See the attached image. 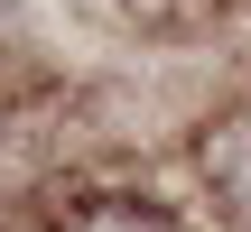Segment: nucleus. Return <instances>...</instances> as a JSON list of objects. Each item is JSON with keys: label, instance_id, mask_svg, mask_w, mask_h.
Segmentation results:
<instances>
[{"label": "nucleus", "instance_id": "f257e3e1", "mask_svg": "<svg viewBox=\"0 0 251 232\" xmlns=\"http://www.w3.org/2000/svg\"><path fill=\"white\" fill-rule=\"evenodd\" d=\"M196 167H205L214 205H224L233 223H251V102H242V112H224V121L196 139Z\"/></svg>", "mask_w": 251, "mask_h": 232}, {"label": "nucleus", "instance_id": "f03ea898", "mask_svg": "<svg viewBox=\"0 0 251 232\" xmlns=\"http://www.w3.org/2000/svg\"><path fill=\"white\" fill-rule=\"evenodd\" d=\"M56 232H177V214L158 195H84L56 214Z\"/></svg>", "mask_w": 251, "mask_h": 232}]
</instances>
